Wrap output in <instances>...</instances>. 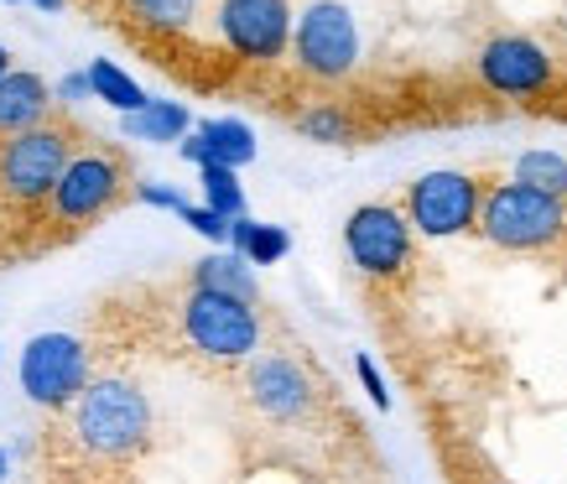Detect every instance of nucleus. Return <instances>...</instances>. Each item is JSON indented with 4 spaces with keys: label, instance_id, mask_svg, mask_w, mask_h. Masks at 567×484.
Masks as SVG:
<instances>
[{
    "label": "nucleus",
    "instance_id": "1",
    "mask_svg": "<svg viewBox=\"0 0 567 484\" xmlns=\"http://www.w3.org/2000/svg\"><path fill=\"white\" fill-rule=\"evenodd\" d=\"M73 443L94 459H110V464H125L136 459L156 433V416H152V401L141 391L136 381L125 375H100L89 381V391L73 401V422H69Z\"/></svg>",
    "mask_w": 567,
    "mask_h": 484
},
{
    "label": "nucleus",
    "instance_id": "2",
    "mask_svg": "<svg viewBox=\"0 0 567 484\" xmlns=\"http://www.w3.org/2000/svg\"><path fill=\"white\" fill-rule=\"evenodd\" d=\"M73 156H79V131L58 115L21 136H6L0 141V198L11 208H48Z\"/></svg>",
    "mask_w": 567,
    "mask_h": 484
},
{
    "label": "nucleus",
    "instance_id": "3",
    "mask_svg": "<svg viewBox=\"0 0 567 484\" xmlns=\"http://www.w3.org/2000/svg\"><path fill=\"white\" fill-rule=\"evenodd\" d=\"M480 235L495 250H547L567 235V198H551V193H536L516 177L505 183H489L484 193V214H480Z\"/></svg>",
    "mask_w": 567,
    "mask_h": 484
},
{
    "label": "nucleus",
    "instance_id": "4",
    "mask_svg": "<svg viewBox=\"0 0 567 484\" xmlns=\"http://www.w3.org/2000/svg\"><path fill=\"white\" fill-rule=\"evenodd\" d=\"M177 323H183L188 349L208 364H245V360H256V349H260V312H256V302H240V297L188 287Z\"/></svg>",
    "mask_w": 567,
    "mask_h": 484
},
{
    "label": "nucleus",
    "instance_id": "5",
    "mask_svg": "<svg viewBox=\"0 0 567 484\" xmlns=\"http://www.w3.org/2000/svg\"><path fill=\"white\" fill-rule=\"evenodd\" d=\"M484 193H489L484 177L458 173V167H432V173L406 183L401 208H406V219L422 240H458V235L480 229Z\"/></svg>",
    "mask_w": 567,
    "mask_h": 484
},
{
    "label": "nucleus",
    "instance_id": "6",
    "mask_svg": "<svg viewBox=\"0 0 567 484\" xmlns=\"http://www.w3.org/2000/svg\"><path fill=\"white\" fill-rule=\"evenodd\" d=\"M364 58V37L360 21L344 0H308L297 11V32H292V63L318 84H339L360 69Z\"/></svg>",
    "mask_w": 567,
    "mask_h": 484
},
{
    "label": "nucleus",
    "instance_id": "7",
    "mask_svg": "<svg viewBox=\"0 0 567 484\" xmlns=\"http://www.w3.org/2000/svg\"><path fill=\"white\" fill-rule=\"evenodd\" d=\"M344 256L370 281H401L412 271L416 229L406 208L395 204H360L344 219Z\"/></svg>",
    "mask_w": 567,
    "mask_h": 484
},
{
    "label": "nucleus",
    "instance_id": "8",
    "mask_svg": "<svg viewBox=\"0 0 567 484\" xmlns=\"http://www.w3.org/2000/svg\"><path fill=\"white\" fill-rule=\"evenodd\" d=\"M17 375L32 406H73L89 391V344L79 333H37L21 349Z\"/></svg>",
    "mask_w": 567,
    "mask_h": 484
},
{
    "label": "nucleus",
    "instance_id": "9",
    "mask_svg": "<svg viewBox=\"0 0 567 484\" xmlns=\"http://www.w3.org/2000/svg\"><path fill=\"white\" fill-rule=\"evenodd\" d=\"M214 27L240 63H281L292 52L297 11L292 0H219Z\"/></svg>",
    "mask_w": 567,
    "mask_h": 484
},
{
    "label": "nucleus",
    "instance_id": "10",
    "mask_svg": "<svg viewBox=\"0 0 567 484\" xmlns=\"http://www.w3.org/2000/svg\"><path fill=\"white\" fill-rule=\"evenodd\" d=\"M121 193H125L121 156L89 146V152H79L69 162V173L58 177V188H52V198H48V214L58 229H84V225H94L100 214H110Z\"/></svg>",
    "mask_w": 567,
    "mask_h": 484
},
{
    "label": "nucleus",
    "instance_id": "11",
    "mask_svg": "<svg viewBox=\"0 0 567 484\" xmlns=\"http://www.w3.org/2000/svg\"><path fill=\"white\" fill-rule=\"evenodd\" d=\"M474 73L499 100H536V94H547L557 84V58L526 32H499L480 48Z\"/></svg>",
    "mask_w": 567,
    "mask_h": 484
},
{
    "label": "nucleus",
    "instance_id": "12",
    "mask_svg": "<svg viewBox=\"0 0 567 484\" xmlns=\"http://www.w3.org/2000/svg\"><path fill=\"white\" fill-rule=\"evenodd\" d=\"M245 397L271 422H308L312 406H318L312 375L292 354H256L250 370H245Z\"/></svg>",
    "mask_w": 567,
    "mask_h": 484
},
{
    "label": "nucleus",
    "instance_id": "13",
    "mask_svg": "<svg viewBox=\"0 0 567 484\" xmlns=\"http://www.w3.org/2000/svg\"><path fill=\"white\" fill-rule=\"evenodd\" d=\"M52 94L48 79L32 69H11L0 79V141L6 136H21V131H32V125L52 121Z\"/></svg>",
    "mask_w": 567,
    "mask_h": 484
},
{
    "label": "nucleus",
    "instance_id": "14",
    "mask_svg": "<svg viewBox=\"0 0 567 484\" xmlns=\"http://www.w3.org/2000/svg\"><path fill=\"white\" fill-rule=\"evenodd\" d=\"M193 287L204 292H224V297H240V302H256V266L235 250H208L204 260H193Z\"/></svg>",
    "mask_w": 567,
    "mask_h": 484
},
{
    "label": "nucleus",
    "instance_id": "15",
    "mask_svg": "<svg viewBox=\"0 0 567 484\" xmlns=\"http://www.w3.org/2000/svg\"><path fill=\"white\" fill-rule=\"evenodd\" d=\"M125 136H136V141H156V146H183V141L193 136V115H188V104H177V100H152L141 115H125Z\"/></svg>",
    "mask_w": 567,
    "mask_h": 484
},
{
    "label": "nucleus",
    "instance_id": "16",
    "mask_svg": "<svg viewBox=\"0 0 567 484\" xmlns=\"http://www.w3.org/2000/svg\"><path fill=\"white\" fill-rule=\"evenodd\" d=\"M229 250L235 256H245L250 266H276V260H287L292 256V235L281 225H260V219H235L229 225Z\"/></svg>",
    "mask_w": 567,
    "mask_h": 484
},
{
    "label": "nucleus",
    "instance_id": "17",
    "mask_svg": "<svg viewBox=\"0 0 567 484\" xmlns=\"http://www.w3.org/2000/svg\"><path fill=\"white\" fill-rule=\"evenodd\" d=\"M84 73H89V94H94V100H104L110 110H121V115H141V110L152 104V100H146V89H141L136 79L121 69V63H110V58H94Z\"/></svg>",
    "mask_w": 567,
    "mask_h": 484
},
{
    "label": "nucleus",
    "instance_id": "18",
    "mask_svg": "<svg viewBox=\"0 0 567 484\" xmlns=\"http://www.w3.org/2000/svg\"><path fill=\"white\" fill-rule=\"evenodd\" d=\"M198 136H204L208 156L219 162V167H250L256 162V131L245 121H235V115H219V121H204L198 125Z\"/></svg>",
    "mask_w": 567,
    "mask_h": 484
},
{
    "label": "nucleus",
    "instance_id": "19",
    "mask_svg": "<svg viewBox=\"0 0 567 484\" xmlns=\"http://www.w3.org/2000/svg\"><path fill=\"white\" fill-rule=\"evenodd\" d=\"M121 11L136 21L141 32L156 37H183L198 21V0H121Z\"/></svg>",
    "mask_w": 567,
    "mask_h": 484
},
{
    "label": "nucleus",
    "instance_id": "20",
    "mask_svg": "<svg viewBox=\"0 0 567 484\" xmlns=\"http://www.w3.org/2000/svg\"><path fill=\"white\" fill-rule=\"evenodd\" d=\"M516 183L536 193H551V198H567V156L563 152H547V146H532V152L516 156Z\"/></svg>",
    "mask_w": 567,
    "mask_h": 484
},
{
    "label": "nucleus",
    "instance_id": "21",
    "mask_svg": "<svg viewBox=\"0 0 567 484\" xmlns=\"http://www.w3.org/2000/svg\"><path fill=\"white\" fill-rule=\"evenodd\" d=\"M297 136L318 141V146H349V141L360 136V125H354V115L339 110V104H312V110L297 115Z\"/></svg>",
    "mask_w": 567,
    "mask_h": 484
},
{
    "label": "nucleus",
    "instance_id": "22",
    "mask_svg": "<svg viewBox=\"0 0 567 484\" xmlns=\"http://www.w3.org/2000/svg\"><path fill=\"white\" fill-rule=\"evenodd\" d=\"M198 183H204V204L214 208V214H224L229 225L245 219V188H240V173H235V167H219V162H214V167L198 173Z\"/></svg>",
    "mask_w": 567,
    "mask_h": 484
},
{
    "label": "nucleus",
    "instance_id": "23",
    "mask_svg": "<svg viewBox=\"0 0 567 484\" xmlns=\"http://www.w3.org/2000/svg\"><path fill=\"white\" fill-rule=\"evenodd\" d=\"M183 225H188L193 235H204L214 250H229V219H224V214H214L208 204H188V208H183Z\"/></svg>",
    "mask_w": 567,
    "mask_h": 484
},
{
    "label": "nucleus",
    "instance_id": "24",
    "mask_svg": "<svg viewBox=\"0 0 567 484\" xmlns=\"http://www.w3.org/2000/svg\"><path fill=\"white\" fill-rule=\"evenodd\" d=\"M354 375H360L364 397L375 401L380 412H391V385H385V375H380V364L370 360V354H354Z\"/></svg>",
    "mask_w": 567,
    "mask_h": 484
},
{
    "label": "nucleus",
    "instance_id": "25",
    "mask_svg": "<svg viewBox=\"0 0 567 484\" xmlns=\"http://www.w3.org/2000/svg\"><path fill=\"white\" fill-rule=\"evenodd\" d=\"M136 198L141 204H152V208H167V214H183L188 208V198L177 188H162V183H136Z\"/></svg>",
    "mask_w": 567,
    "mask_h": 484
},
{
    "label": "nucleus",
    "instance_id": "26",
    "mask_svg": "<svg viewBox=\"0 0 567 484\" xmlns=\"http://www.w3.org/2000/svg\"><path fill=\"white\" fill-rule=\"evenodd\" d=\"M63 100H79V94H89V73H73V79H63V89H58Z\"/></svg>",
    "mask_w": 567,
    "mask_h": 484
},
{
    "label": "nucleus",
    "instance_id": "27",
    "mask_svg": "<svg viewBox=\"0 0 567 484\" xmlns=\"http://www.w3.org/2000/svg\"><path fill=\"white\" fill-rule=\"evenodd\" d=\"M6 73H11V48L0 42V79H6Z\"/></svg>",
    "mask_w": 567,
    "mask_h": 484
},
{
    "label": "nucleus",
    "instance_id": "28",
    "mask_svg": "<svg viewBox=\"0 0 567 484\" xmlns=\"http://www.w3.org/2000/svg\"><path fill=\"white\" fill-rule=\"evenodd\" d=\"M37 6H42V11H58V6H63V0H37Z\"/></svg>",
    "mask_w": 567,
    "mask_h": 484
},
{
    "label": "nucleus",
    "instance_id": "29",
    "mask_svg": "<svg viewBox=\"0 0 567 484\" xmlns=\"http://www.w3.org/2000/svg\"><path fill=\"white\" fill-rule=\"evenodd\" d=\"M0 474H6V453H0Z\"/></svg>",
    "mask_w": 567,
    "mask_h": 484
},
{
    "label": "nucleus",
    "instance_id": "30",
    "mask_svg": "<svg viewBox=\"0 0 567 484\" xmlns=\"http://www.w3.org/2000/svg\"><path fill=\"white\" fill-rule=\"evenodd\" d=\"M11 6H17V0H11Z\"/></svg>",
    "mask_w": 567,
    "mask_h": 484
}]
</instances>
